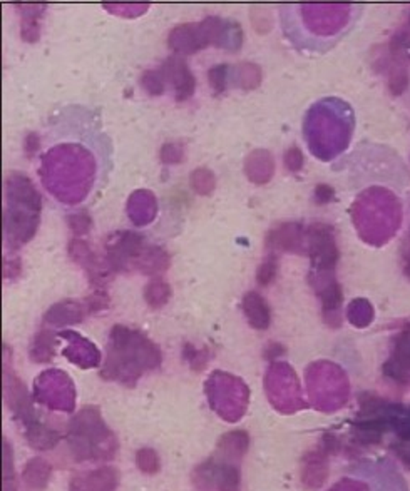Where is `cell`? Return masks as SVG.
<instances>
[{"instance_id":"cell-9","label":"cell","mask_w":410,"mask_h":491,"mask_svg":"<svg viewBox=\"0 0 410 491\" xmlns=\"http://www.w3.org/2000/svg\"><path fill=\"white\" fill-rule=\"evenodd\" d=\"M119 483L116 468L102 466L89 473L79 475L71 481V491H114Z\"/></svg>"},{"instance_id":"cell-21","label":"cell","mask_w":410,"mask_h":491,"mask_svg":"<svg viewBox=\"0 0 410 491\" xmlns=\"http://www.w3.org/2000/svg\"><path fill=\"white\" fill-rule=\"evenodd\" d=\"M52 342H54V340H52V334L47 329L39 331L32 344V349H30L32 360L37 361V363H45V361L51 360L54 356V344Z\"/></svg>"},{"instance_id":"cell-12","label":"cell","mask_w":410,"mask_h":491,"mask_svg":"<svg viewBox=\"0 0 410 491\" xmlns=\"http://www.w3.org/2000/svg\"><path fill=\"white\" fill-rule=\"evenodd\" d=\"M89 314L86 303H77V301H62L57 303L44 316L45 323H51L54 326H64V325H74V323H81Z\"/></svg>"},{"instance_id":"cell-6","label":"cell","mask_w":410,"mask_h":491,"mask_svg":"<svg viewBox=\"0 0 410 491\" xmlns=\"http://www.w3.org/2000/svg\"><path fill=\"white\" fill-rule=\"evenodd\" d=\"M162 72L166 75V82H169L174 89V96H176V101H186L193 96L196 87L195 75L191 74L189 67L186 66V62L181 57H168V59L162 62Z\"/></svg>"},{"instance_id":"cell-11","label":"cell","mask_w":410,"mask_h":491,"mask_svg":"<svg viewBox=\"0 0 410 491\" xmlns=\"http://www.w3.org/2000/svg\"><path fill=\"white\" fill-rule=\"evenodd\" d=\"M387 376L397 379V381H407L410 379V329L404 331L398 336L396 353L392 360L383 368Z\"/></svg>"},{"instance_id":"cell-28","label":"cell","mask_w":410,"mask_h":491,"mask_svg":"<svg viewBox=\"0 0 410 491\" xmlns=\"http://www.w3.org/2000/svg\"><path fill=\"white\" fill-rule=\"evenodd\" d=\"M226 75H228V66L226 64H219V66L211 67L208 71V81L216 94H223L226 90Z\"/></svg>"},{"instance_id":"cell-7","label":"cell","mask_w":410,"mask_h":491,"mask_svg":"<svg viewBox=\"0 0 410 491\" xmlns=\"http://www.w3.org/2000/svg\"><path fill=\"white\" fill-rule=\"evenodd\" d=\"M69 254L72 260L86 269V273L89 274L91 283L96 288L104 286V284L111 279V277H109L111 276V274H109V269L111 268H104V266L96 260L94 253L91 251L89 242L84 241L82 238L72 239L69 244Z\"/></svg>"},{"instance_id":"cell-19","label":"cell","mask_w":410,"mask_h":491,"mask_svg":"<svg viewBox=\"0 0 410 491\" xmlns=\"http://www.w3.org/2000/svg\"><path fill=\"white\" fill-rule=\"evenodd\" d=\"M250 446V438L245 431H231L221 438L218 450L228 458L238 459L245 455Z\"/></svg>"},{"instance_id":"cell-22","label":"cell","mask_w":410,"mask_h":491,"mask_svg":"<svg viewBox=\"0 0 410 491\" xmlns=\"http://www.w3.org/2000/svg\"><path fill=\"white\" fill-rule=\"evenodd\" d=\"M166 75L161 67L149 68L141 75V86L151 96H161L166 89Z\"/></svg>"},{"instance_id":"cell-13","label":"cell","mask_w":410,"mask_h":491,"mask_svg":"<svg viewBox=\"0 0 410 491\" xmlns=\"http://www.w3.org/2000/svg\"><path fill=\"white\" fill-rule=\"evenodd\" d=\"M243 313H245L246 319H248L250 326L255 329H267L269 326V307L267 299L256 291L246 292L245 298L241 303Z\"/></svg>"},{"instance_id":"cell-10","label":"cell","mask_w":410,"mask_h":491,"mask_svg":"<svg viewBox=\"0 0 410 491\" xmlns=\"http://www.w3.org/2000/svg\"><path fill=\"white\" fill-rule=\"evenodd\" d=\"M303 229L300 224L285 223L273 227L267 234V247L269 251H288L297 253L302 249Z\"/></svg>"},{"instance_id":"cell-18","label":"cell","mask_w":410,"mask_h":491,"mask_svg":"<svg viewBox=\"0 0 410 491\" xmlns=\"http://www.w3.org/2000/svg\"><path fill=\"white\" fill-rule=\"evenodd\" d=\"M27 440L30 446L36 448V450H51L57 444L59 441V435L56 431H52L47 426L37 423V421H32V423L27 425Z\"/></svg>"},{"instance_id":"cell-16","label":"cell","mask_w":410,"mask_h":491,"mask_svg":"<svg viewBox=\"0 0 410 491\" xmlns=\"http://www.w3.org/2000/svg\"><path fill=\"white\" fill-rule=\"evenodd\" d=\"M15 7L21 9L19 12H21L22 17V39L25 42H36L39 39V21L44 15L45 5H30V3L21 5V3H15Z\"/></svg>"},{"instance_id":"cell-4","label":"cell","mask_w":410,"mask_h":491,"mask_svg":"<svg viewBox=\"0 0 410 491\" xmlns=\"http://www.w3.org/2000/svg\"><path fill=\"white\" fill-rule=\"evenodd\" d=\"M147 244L143 236L123 231L111 236L106 246V262L112 271H131L138 268V262L146 251Z\"/></svg>"},{"instance_id":"cell-25","label":"cell","mask_w":410,"mask_h":491,"mask_svg":"<svg viewBox=\"0 0 410 491\" xmlns=\"http://www.w3.org/2000/svg\"><path fill=\"white\" fill-rule=\"evenodd\" d=\"M2 486L3 491H15V475L12 466V451H10L9 443L3 440V470H2Z\"/></svg>"},{"instance_id":"cell-14","label":"cell","mask_w":410,"mask_h":491,"mask_svg":"<svg viewBox=\"0 0 410 491\" xmlns=\"http://www.w3.org/2000/svg\"><path fill=\"white\" fill-rule=\"evenodd\" d=\"M273 169H275V166H273L272 154L268 151H253L246 158L245 171L248 174L250 181L256 182V184H265V182L269 181Z\"/></svg>"},{"instance_id":"cell-15","label":"cell","mask_w":410,"mask_h":491,"mask_svg":"<svg viewBox=\"0 0 410 491\" xmlns=\"http://www.w3.org/2000/svg\"><path fill=\"white\" fill-rule=\"evenodd\" d=\"M169 268V254L158 246H147L138 262V271L147 276L162 274Z\"/></svg>"},{"instance_id":"cell-33","label":"cell","mask_w":410,"mask_h":491,"mask_svg":"<svg viewBox=\"0 0 410 491\" xmlns=\"http://www.w3.org/2000/svg\"><path fill=\"white\" fill-rule=\"evenodd\" d=\"M22 273V261L19 257H15L12 261H3V277L7 279H12V277H17L19 274Z\"/></svg>"},{"instance_id":"cell-24","label":"cell","mask_w":410,"mask_h":491,"mask_svg":"<svg viewBox=\"0 0 410 491\" xmlns=\"http://www.w3.org/2000/svg\"><path fill=\"white\" fill-rule=\"evenodd\" d=\"M238 75H240V86L243 89L250 90L258 87V84L261 82V68L256 66V64L252 62H243L241 66L237 67Z\"/></svg>"},{"instance_id":"cell-36","label":"cell","mask_w":410,"mask_h":491,"mask_svg":"<svg viewBox=\"0 0 410 491\" xmlns=\"http://www.w3.org/2000/svg\"><path fill=\"white\" fill-rule=\"evenodd\" d=\"M407 451H409V450H407ZM402 458H404L405 462H407V463L410 464V451H409V456H402Z\"/></svg>"},{"instance_id":"cell-30","label":"cell","mask_w":410,"mask_h":491,"mask_svg":"<svg viewBox=\"0 0 410 491\" xmlns=\"http://www.w3.org/2000/svg\"><path fill=\"white\" fill-rule=\"evenodd\" d=\"M67 223H69L71 231L74 232L75 236L81 238L82 234H87V232H89L93 219H91V216L84 211V212H77V214H71L69 218H67Z\"/></svg>"},{"instance_id":"cell-20","label":"cell","mask_w":410,"mask_h":491,"mask_svg":"<svg viewBox=\"0 0 410 491\" xmlns=\"http://www.w3.org/2000/svg\"><path fill=\"white\" fill-rule=\"evenodd\" d=\"M171 298V286L161 277H154L144 289V299L151 307H162Z\"/></svg>"},{"instance_id":"cell-17","label":"cell","mask_w":410,"mask_h":491,"mask_svg":"<svg viewBox=\"0 0 410 491\" xmlns=\"http://www.w3.org/2000/svg\"><path fill=\"white\" fill-rule=\"evenodd\" d=\"M52 468L45 459L43 458H34L25 464V470L22 478H24L25 485L32 490L43 491L47 486L49 479H51Z\"/></svg>"},{"instance_id":"cell-26","label":"cell","mask_w":410,"mask_h":491,"mask_svg":"<svg viewBox=\"0 0 410 491\" xmlns=\"http://www.w3.org/2000/svg\"><path fill=\"white\" fill-rule=\"evenodd\" d=\"M136 464H138L139 470L146 475H154L158 473L159 470V456L158 453L151 448H143V450L138 451L136 455Z\"/></svg>"},{"instance_id":"cell-34","label":"cell","mask_w":410,"mask_h":491,"mask_svg":"<svg viewBox=\"0 0 410 491\" xmlns=\"http://www.w3.org/2000/svg\"><path fill=\"white\" fill-rule=\"evenodd\" d=\"M332 197H333V189L330 188V186L320 184L317 189H315V199H317V203L325 204L328 203V201H332Z\"/></svg>"},{"instance_id":"cell-27","label":"cell","mask_w":410,"mask_h":491,"mask_svg":"<svg viewBox=\"0 0 410 491\" xmlns=\"http://www.w3.org/2000/svg\"><path fill=\"white\" fill-rule=\"evenodd\" d=\"M276 273H278V260H276L275 254H272V256L267 257V260L261 262L260 268H258L256 273L258 284H260V286H268V284H272L273 281H275Z\"/></svg>"},{"instance_id":"cell-1","label":"cell","mask_w":410,"mask_h":491,"mask_svg":"<svg viewBox=\"0 0 410 491\" xmlns=\"http://www.w3.org/2000/svg\"><path fill=\"white\" fill-rule=\"evenodd\" d=\"M159 363L161 351L153 341L139 331L114 326L102 378L132 384L146 369L159 366Z\"/></svg>"},{"instance_id":"cell-8","label":"cell","mask_w":410,"mask_h":491,"mask_svg":"<svg viewBox=\"0 0 410 491\" xmlns=\"http://www.w3.org/2000/svg\"><path fill=\"white\" fill-rule=\"evenodd\" d=\"M3 394H5L7 405L10 406V410L17 414L19 418H22L25 425L32 423L34 421V410L30 406L27 390H25L24 383L10 373L7 369L5 364H3Z\"/></svg>"},{"instance_id":"cell-2","label":"cell","mask_w":410,"mask_h":491,"mask_svg":"<svg viewBox=\"0 0 410 491\" xmlns=\"http://www.w3.org/2000/svg\"><path fill=\"white\" fill-rule=\"evenodd\" d=\"M40 214V196L29 177L14 173L5 181L3 236L10 247H19L36 234Z\"/></svg>"},{"instance_id":"cell-5","label":"cell","mask_w":410,"mask_h":491,"mask_svg":"<svg viewBox=\"0 0 410 491\" xmlns=\"http://www.w3.org/2000/svg\"><path fill=\"white\" fill-rule=\"evenodd\" d=\"M310 242V256L315 268V276H328L339 260L332 229L325 224H313L306 232Z\"/></svg>"},{"instance_id":"cell-35","label":"cell","mask_w":410,"mask_h":491,"mask_svg":"<svg viewBox=\"0 0 410 491\" xmlns=\"http://www.w3.org/2000/svg\"><path fill=\"white\" fill-rule=\"evenodd\" d=\"M25 152L27 155H34L37 151H39V134L37 132H30V134L25 137Z\"/></svg>"},{"instance_id":"cell-23","label":"cell","mask_w":410,"mask_h":491,"mask_svg":"<svg viewBox=\"0 0 410 491\" xmlns=\"http://www.w3.org/2000/svg\"><path fill=\"white\" fill-rule=\"evenodd\" d=\"M191 186L201 196H210L215 191V176L206 167H198L191 174Z\"/></svg>"},{"instance_id":"cell-31","label":"cell","mask_w":410,"mask_h":491,"mask_svg":"<svg viewBox=\"0 0 410 491\" xmlns=\"http://www.w3.org/2000/svg\"><path fill=\"white\" fill-rule=\"evenodd\" d=\"M86 306H87V310H89V314L97 313V311H101V310H106V307L109 306L108 294H106L102 289H97V291H94L93 294L86 299Z\"/></svg>"},{"instance_id":"cell-3","label":"cell","mask_w":410,"mask_h":491,"mask_svg":"<svg viewBox=\"0 0 410 491\" xmlns=\"http://www.w3.org/2000/svg\"><path fill=\"white\" fill-rule=\"evenodd\" d=\"M69 443L77 459H97L111 458L114 450L108 443L116 444V441L102 423L99 411L82 410L71 425Z\"/></svg>"},{"instance_id":"cell-32","label":"cell","mask_w":410,"mask_h":491,"mask_svg":"<svg viewBox=\"0 0 410 491\" xmlns=\"http://www.w3.org/2000/svg\"><path fill=\"white\" fill-rule=\"evenodd\" d=\"M285 166L290 171H300L303 166V154L298 147H290L285 154Z\"/></svg>"},{"instance_id":"cell-29","label":"cell","mask_w":410,"mask_h":491,"mask_svg":"<svg viewBox=\"0 0 410 491\" xmlns=\"http://www.w3.org/2000/svg\"><path fill=\"white\" fill-rule=\"evenodd\" d=\"M159 158L165 164H178L184 159V146L180 142H166L161 147Z\"/></svg>"}]
</instances>
